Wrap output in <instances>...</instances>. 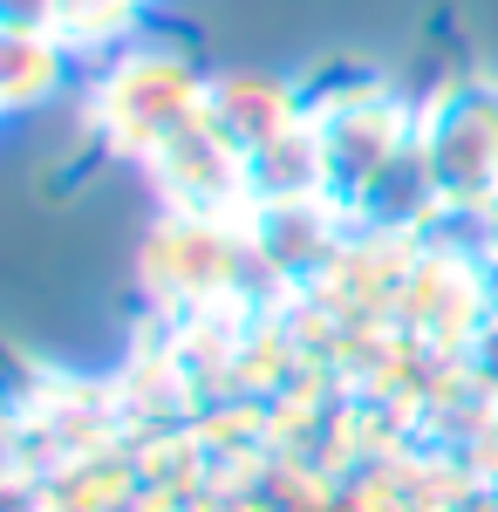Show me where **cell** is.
Instances as JSON below:
<instances>
[{"label": "cell", "instance_id": "obj_1", "mask_svg": "<svg viewBox=\"0 0 498 512\" xmlns=\"http://www.w3.org/2000/svg\"><path fill=\"white\" fill-rule=\"evenodd\" d=\"M417 171L437 205H498V82L464 76L430 96L417 123Z\"/></svg>", "mask_w": 498, "mask_h": 512}, {"label": "cell", "instance_id": "obj_2", "mask_svg": "<svg viewBox=\"0 0 498 512\" xmlns=\"http://www.w3.org/2000/svg\"><path fill=\"white\" fill-rule=\"evenodd\" d=\"M212 117V82H198L178 55H123L110 76L96 82V123L123 151L157 158L185 130Z\"/></svg>", "mask_w": 498, "mask_h": 512}, {"label": "cell", "instance_id": "obj_3", "mask_svg": "<svg viewBox=\"0 0 498 512\" xmlns=\"http://www.w3.org/2000/svg\"><path fill=\"white\" fill-rule=\"evenodd\" d=\"M212 123L246 151V164L267 158V151H280V144H294V137L307 130L301 123V96H294L287 82H273V76H253V69L212 76Z\"/></svg>", "mask_w": 498, "mask_h": 512}, {"label": "cell", "instance_id": "obj_4", "mask_svg": "<svg viewBox=\"0 0 498 512\" xmlns=\"http://www.w3.org/2000/svg\"><path fill=\"white\" fill-rule=\"evenodd\" d=\"M69 76V41L55 28H7L0 35V103L7 110H35L48 103Z\"/></svg>", "mask_w": 498, "mask_h": 512}, {"label": "cell", "instance_id": "obj_5", "mask_svg": "<svg viewBox=\"0 0 498 512\" xmlns=\"http://www.w3.org/2000/svg\"><path fill=\"white\" fill-rule=\"evenodd\" d=\"M192 239V219L185 226H171V233H157V246H151V280L164 287V294H205V287H219V274H226V246H219V226L205 233V246H185Z\"/></svg>", "mask_w": 498, "mask_h": 512}, {"label": "cell", "instance_id": "obj_6", "mask_svg": "<svg viewBox=\"0 0 498 512\" xmlns=\"http://www.w3.org/2000/svg\"><path fill=\"white\" fill-rule=\"evenodd\" d=\"M137 0H55V35L69 48H96V41L130 35Z\"/></svg>", "mask_w": 498, "mask_h": 512}, {"label": "cell", "instance_id": "obj_7", "mask_svg": "<svg viewBox=\"0 0 498 512\" xmlns=\"http://www.w3.org/2000/svg\"><path fill=\"white\" fill-rule=\"evenodd\" d=\"M492 246H498V205H492Z\"/></svg>", "mask_w": 498, "mask_h": 512}]
</instances>
